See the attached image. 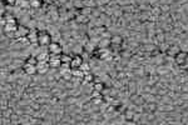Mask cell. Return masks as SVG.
I'll return each instance as SVG.
<instances>
[{"label": "cell", "mask_w": 188, "mask_h": 125, "mask_svg": "<svg viewBox=\"0 0 188 125\" xmlns=\"http://www.w3.org/2000/svg\"><path fill=\"white\" fill-rule=\"evenodd\" d=\"M38 43L42 45V47L50 45V36L46 33H39L38 34Z\"/></svg>", "instance_id": "6da1fadb"}, {"label": "cell", "mask_w": 188, "mask_h": 125, "mask_svg": "<svg viewBox=\"0 0 188 125\" xmlns=\"http://www.w3.org/2000/svg\"><path fill=\"white\" fill-rule=\"evenodd\" d=\"M48 68H49L48 61H38V64H37V69L40 74H44L46 70H48Z\"/></svg>", "instance_id": "277c9868"}, {"label": "cell", "mask_w": 188, "mask_h": 125, "mask_svg": "<svg viewBox=\"0 0 188 125\" xmlns=\"http://www.w3.org/2000/svg\"><path fill=\"white\" fill-rule=\"evenodd\" d=\"M49 58H50V56H49L48 54H46V53H43V54L38 55L37 60H39V61H48V60H49Z\"/></svg>", "instance_id": "ba28073f"}, {"label": "cell", "mask_w": 188, "mask_h": 125, "mask_svg": "<svg viewBox=\"0 0 188 125\" xmlns=\"http://www.w3.org/2000/svg\"><path fill=\"white\" fill-rule=\"evenodd\" d=\"M27 36H28V39H29V41H30L31 44L38 43V33H37V31H34V30L29 31V34H28Z\"/></svg>", "instance_id": "52a82bcc"}, {"label": "cell", "mask_w": 188, "mask_h": 125, "mask_svg": "<svg viewBox=\"0 0 188 125\" xmlns=\"http://www.w3.org/2000/svg\"><path fill=\"white\" fill-rule=\"evenodd\" d=\"M60 60H62V64H68V63L72 61L69 56H67V55H62V56H60Z\"/></svg>", "instance_id": "9c48e42d"}, {"label": "cell", "mask_w": 188, "mask_h": 125, "mask_svg": "<svg viewBox=\"0 0 188 125\" xmlns=\"http://www.w3.org/2000/svg\"><path fill=\"white\" fill-rule=\"evenodd\" d=\"M49 51H50L52 54L58 55V54L62 53V48H60L56 43H50V45H49Z\"/></svg>", "instance_id": "5b68a950"}, {"label": "cell", "mask_w": 188, "mask_h": 125, "mask_svg": "<svg viewBox=\"0 0 188 125\" xmlns=\"http://www.w3.org/2000/svg\"><path fill=\"white\" fill-rule=\"evenodd\" d=\"M24 71L27 73V74H29V75H33V74H35L38 71V69H37V65H34V64H30V63H27L25 65H24Z\"/></svg>", "instance_id": "3957f363"}, {"label": "cell", "mask_w": 188, "mask_h": 125, "mask_svg": "<svg viewBox=\"0 0 188 125\" xmlns=\"http://www.w3.org/2000/svg\"><path fill=\"white\" fill-rule=\"evenodd\" d=\"M48 63H49V66H50V68H58V66L62 64L60 56H58V55H55V54H52L50 58H49V60H48Z\"/></svg>", "instance_id": "7a4b0ae2"}, {"label": "cell", "mask_w": 188, "mask_h": 125, "mask_svg": "<svg viewBox=\"0 0 188 125\" xmlns=\"http://www.w3.org/2000/svg\"><path fill=\"white\" fill-rule=\"evenodd\" d=\"M81 63H83V61H81V58H80V56H75V58H74L72 61H70V66H72L73 69H78V68L81 66Z\"/></svg>", "instance_id": "8992f818"}]
</instances>
